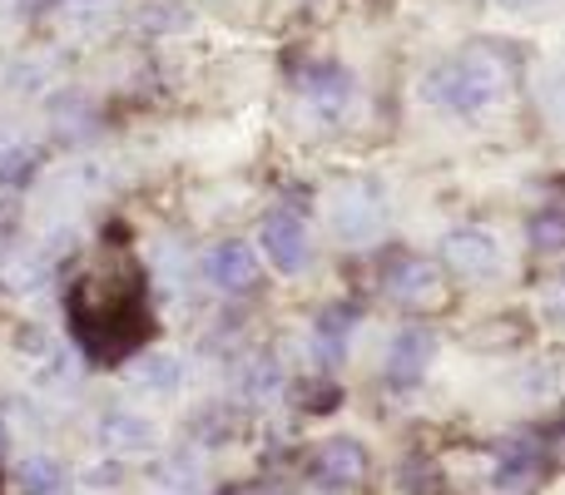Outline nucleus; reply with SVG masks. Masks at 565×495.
<instances>
[{"label": "nucleus", "mask_w": 565, "mask_h": 495, "mask_svg": "<svg viewBox=\"0 0 565 495\" xmlns=\"http://www.w3.org/2000/svg\"><path fill=\"white\" fill-rule=\"evenodd\" d=\"M367 476V451L348 437H332L328 446L318 451V481L322 486H352V481Z\"/></svg>", "instance_id": "8"}, {"label": "nucleus", "mask_w": 565, "mask_h": 495, "mask_svg": "<svg viewBox=\"0 0 565 495\" xmlns=\"http://www.w3.org/2000/svg\"><path fill=\"white\" fill-rule=\"evenodd\" d=\"M119 486V466H89L85 471V491H115Z\"/></svg>", "instance_id": "17"}, {"label": "nucleus", "mask_w": 565, "mask_h": 495, "mask_svg": "<svg viewBox=\"0 0 565 495\" xmlns=\"http://www.w3.org/2000/svg\"><path fill=\"white\" fill-rule=\"evenodd\" d=\"M204 278L214 282L218 292H254L264 268H258L248 244H218V248H209V258H204Z\"/></svg>", "instance_id": "5"}, {"label": "nucleus", "mask_w": 565, "mask_h": 495, "mask_svg": "<svg viewBox=\"0 0 565 495\" xmlns=\"http://www.w3.org/2000/svg\"><path fill=\"white\" fill-rule=\"evenodd\" d=\"M244 495H268V491H244Z\"/></svg>", "instance_id": "21"}, {"label": "nucleus", "mask_w": 565, "mask_h": 495, "mask_svg": "<svg viewBox=\"0 0 565 495\" xmlns=\"http://www.w3.org/2000/svg\"><path fill=\"white\" fill-rule=\"evenodd\" d=\"M258 244H264L268 262H274L278 272H302L312 258V244H308V228H302L298 214H288V208H274V214L258 224Z\"/></svg>", "instance_id": "3"}, {"label": "nucleus", "mask_w": 565, "mask_h": 495, "mask_svg": "<svg viewBox=\"0 0 565 495\" xmlns=\"http://www.w3.org/2000/svg\"><path fill=\"white\" fill-rule=\"evenodd\" d=\"M511 89H516V55L501 45H487V40L457 50V55L431 69V79H427V95L461 119L497 115L511 99Z\"/></svg>", "instance_id": "1"}, {"label": "nucleus", "mask_w": 565, "mask_h": 495, "mask_svg": "<svg viewBox=\"0 0 565 495\" xmlns=\"http://www.w3.org/2000/svg\"><path fill=\"white\" fill-rule=\"evenodd\" d=\"M0 446H6V427H0Z\"/></svg>", "instance_id": "20"}, {"label": "nucleus", "mask_w": 565, "mask_h": 495, "mask_svg": "<svg viewBox=\"0 0 565 495\" xmlns=\"http://www.w3.org/2000/svg\"><path fill=\"white\" fill-rule=\"evenodd\" d=\"M431 352H437V337H431L427 327L397 332V337H392V347H387V381H392V387H417V381L427 377Z\"/></svg>", "instance_id": "6"}, {"label": "nucleus", "mask_w": 565, "mask_h": 495, "mask_svg": "<svg viewBox=\"0 0 565 495\" xmlns=\"http://www.w3.org/2000/svg\"><path fill=\"white\" fill-rule=\"evenodd\" d=\"M546 105L556 109V119H565V75H551L546 79Z\"/></svg>", "instance_id": "18"}, {"label": "nucleus", "mask_w": 565, "mask_h": 495, "mask_svg": "<svg viewBox=\"0 0 565 495\" xmlns=\"http://www.w3.org/2000/svg\"><path fill=\"white\" fill-rule=\"evenodd\" d=\"M328 218L342 244H372L387 228V189L377 179H348V184L332 189Z\"/></svg>", "instance_id": "2"}, {"label": "nucleus", "mask_w": 565, "mask_h": 495, "mask_svg": "<svg viewBox=\"0 0 565 495\" xmlns=\"http://www.w3.org/2000/svg\"><path fill=\"white\" fill-rule=\"evenodd\" d=\"M507 10H531V6H541V0H501Z\"/></svg>", "instance_id": "19"}, {"label": "nucleus", "mask_w": 565, "mask_h": 495, "mask_svg": "<svg viewBox=\"0 0 565 495\" xmlns=\"http://www.w3.org/2000/svg\"><path fill=\"white\" fill-rule=\"evenodd\" d=\"M35 174H40V149L35 144L0 149V189H25Z\"/></svg>", "instance_id": "13"}, {"label": "nucleus", "mask_w": 565, "mask_h": 495, "mask_svg": "<svg viewBox=\"0 0 565 495\" xmlns=\"http://www.w3.org/2000/svg\"><path fill=\"white\" fill-rule=\"evenodd\" d=\"M99 437H105L109 451H125V456H139V451H154V421L145 417H125V411H115V417H105V427H99Z\"/></svg>", "instance_id": "10"}, {"label": "nucleus", "mask_w": 565, "mask_h": 495, "mask_svg": "<svg viewBox=\"0 0 565 495\" xmlns=\"http://www.w3.org/2000/svg\"><path fill=\"white\" fill-rule=\"evenodd\" d=\"M45 272H50V258L45 252H30V258H15L6 268V282L15 292H30V288H40V282H45Z\"/></svg>", "instance_id": "16"}, {"label": "nucleus", "mask_w": 565, "mask_h": 495, "mask_svg": "<svg viewBox=\"0 0 565 495\" xmlns=\"http://www.w3.org/2000/svg\"><path fill=\"white\" fill-rule=\"evenodd\" d=\"M531 248H536V252L565 248V204L536 208V218H531Z\"/></svg>", "instance_id": "14"}, {"label": "nucleus", "mask_w": 565, "mask_h": 495, "mask_svg": "<svg viewBox=\"0 0 565 495\" xmlns=\"http://www.w3.org/2000/svg\"><path fill=\"white\" fill-rule=\"evenodd\" d=\"M352 327H358V308H328L318 322H312V342H318V352H322V362H338L342 352H348V337H352Z\"/></svg>", "instance_id": "11"}, {"label": "nucleus", "mask_w": 565, "mask_h": 495, "mask_svg": "<svg viewBox=\"0 0 565 495\" xmlns=\"http://www.w3.org/2000/svg\"><path fill=\"white\" fill-rule=\"evenodd\" d=\"M20 486L30 495H60L65 476H60V466L50 456H30V461H20Z\"/></svg>", "instance_id": "15"}, {"label": "nucleus", "mask_w": 565, "mask_h": 495, "mask_svg": "<svg viewBox=\"0 0 565 495\" xmlns=\"http://www.w3.org/2000/svg\"><path fill=\"white\" fill-rule=\"evenodd\" d=\"M129 381H135V387H149V391H174L179 387V362L169 357V352L135 357L129 362Z\"/></svg>", "instance_id": "12"}, {"label": "nucleus", "mask_w": 565, "mask_h": 495, "mask_svg": "<svg viewBox=\"0 0 565 495\" xmlns=\"http://www.w3.org/2000/svg\"><path fill=\"white\" fill-rule=\"evenodd\" d=\"M387 292H392V298H402V302L437 298V268H431L427 258H412V252H402V258L387 268Z\"/></svg>", "instance_id": "9"}, {"label": "nucleus", "mask_w": 565, "mask_h": 495, "mask_svg": "<svg viewBox=\"0 0 565 495\" xmlns=\"http://www.w3.org/2000/svg\"><path fill=\"white\" fill-rule=\"evenodd\" d=\"M441 258L457 272H467V278H487V272L497 268L501 248L487 228H451V234L441 238Z\"/></svg>", "instance_id": "7"}, {"label": "nucleus", "mask_w": 565, "mask_h": 495, "mask_svg": "<svg viewBox=\"0 0 565 495\" xmlns=\"http://www.w3.org/2000/svg\"><path fill=\"white\" fill-rule=\"evenodd\" d=\"M302 99H308V109L318 115V125H342V119L352 115V105H358V85H352L348 69L322 65V69L302 75Z\"/></svg>", "instance_id": "4"}]
</instances>
